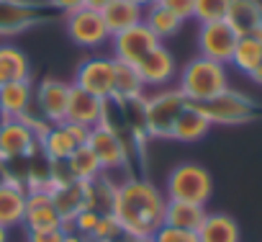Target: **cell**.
Returning <instances> with one entry per match:
<instances>
[{
    "label": "cell",
    "mask_w": 262,
    "mask_h": 242,
    "mask_svg": "<svg viewBox=\"0 0 262 242\" xmlns=\"http://www.w3.org/2000/svg\"><path fill=\"white\" fill-rule=\"evenodd\" d=\"M98 219H100V211L85 206L80 214L72 216V221H70L64 229H72V232H77V234H82V237H93V232H95V227H98Z\"/></svg>",
    "instance_id": "cell-31"
},
{
    "label": "cell",
    "mask_w": 262,
    "mask_h": 242,
    "mask_svg": "<svg viewBox=\"0 0 262 242\" xmlns=\"http://www.w3.org/2000/svg\"><path fill=\"white\" fill-rule=\"evenodd\" d=\"M67 100H70V83H62L57 77H44L34 90V103L47 124H64Z\"/></svg>",
    "instance_id": "cell-14"
},
{
    "label": "cell",
    "mask_w": 262,
    "mask_h": 242,
    "mask_svg": "<svg viewBox=\"0 0 262 242\" xmlns=\"http://www.w3.org/2000/svg\"><path fill=\"white\" fill-rule=\"evenodd\" d=\"M160 6H165L170 13H175L183 24L188 18H193V6H195V0H157Z\"/></svg>",
    "instance_id": "cell-34"
},
{
    "label": "cell",
    "mask_w": 262,
    "mask_h": 242,
    "mask_svg": "<svg viewBox=\"0 0 262 242\" xmlns=\"http://www.w3.org/2000/svg\"><path fill=\"white\" fill-rule=\"evenodd\" d=\"M39 21V8H34L26 0H0V36L18 34Z\"/></svg>",
    "instance_id": "cell-18"
},
{
    "label": "cell",
    "mask_w": 262,
    "mask_h": 242,
    "mask_svg": "<svg viewBox=\"0 0 262 242\" xmlns=\"http://www.w3.org/2000/svg\"><path fill=\"white\" fill-rule=\"evenodd\" d=\"M8 232H11L8 227H3V224H0V242H8V237H11Z\"/></svg>",
    "instance_id": "cell-41"
},
{
    "label": "cell",
    "mask_w": 262,
    "mask_h": 242,
    "mask_svg": "<svg viewBox=\"0 0 262 242\" xmlns=\"http://www.w3.org/2000/svg\"><path fill=\"white\" fill-rule=\"evenodd\" d=\"M178 90L188 98V103H206L229 90V70L226 65L198 54L178 72Z\"/></svg>",
    "instance_id": "cell-2"
},
{
    "label": "cell",
    "mask_w": 262,
    "mask_h": 242,
    "mask_svg": "<svg viewBox=\"0 0 262 242\" xmlns=\"http://www.w3.org/2000/svg\"><path fill=\"white\" fill-rule=\"evenodd\" d=\"M64 165H67V178L80 180V183H93L95 178L103 175V168H100L98 157L93 155V150H90L88 145H80V147L64 160Z\"/></svg>",
    "instance_id": "cell-27"
},
{
    "label": "cell",
    "mask_w": 262,
    "mask_h": 242,
    "mask_svg": "<svg viewBox=\"0 0 262 242\" xmlns=\"http://www.w3.org/2000/svg\"><path fill=\"white\" fill-rule=\"evenodd\" d=\"M85 145H88V147L93 150V155L98 157V163H100V168H103V175L111 173V170H121V168L128 163L123 139L116 134L113 127L105 124V121L88 132V142H85Z\"/></svg>",
    "instance_id": "cell-10"
},
{
    "label": "cell",
    "mask_w": 262,
    "mask_h": 242,
    "mask_svg": "<svg viewBox=\"0 0 262 242\" xmlns=\"http://www.w3.org/2000/svg\"><path fill=\"white\" fill-rule=\"evenodd\" d=\"M152 242H198V234L195 232H188V229H178V227L162 224L152 234Z\"/></svg>",
    "instance_id": "cell-33"
},
{
    "label": "cell",
    "mask_w": 262,
    "mask_h": 242,
    "mask_svg": "<svg viewBox=\"0 0 262 242\" xmlns=\"http://www.w3.org/2000/svg\"><path fill=\"white\" fill-rule=\"evenodd\" d=\"M142 24H144V26H147V29L160 39V42L178 36V34H180V29H183V21H180L175 13H170L165 6H160V3H155V6L144 8Z\"/></svg>",
    "instance_id": "cell-28"
},
{
    "label": "cell",
    "mask_w": 262,
    "mask_h": 242,
    "mask_svg": "<svg viewBox=\"0 0 262 242\" xmlns=\"http://www.w3.org/2000/svg\"><path fill=\"white\" fill-rule=\"evenodd\" d=\"M206 206L203 204H190V201H170L165 204V216L162 224L167 227H178V229H188V232H198V227L206 219Z\"/></svg>",
    "instance_id": "cell-23"
},
{
    "label": "cell",
    "mask_w": 262,
    "mask_h": 242,
    "mask_svg": "<svg viewBox=\"0 0 262 242\" xmlns=\"http://www.w3.org/2000/svg\"><path fill=\"white\" fill-rule=\"evenodd\" d=\"M131 3H137V6H139V8L144 11V8H149V6H155V3H157V0H131Z\"/></svg>",
    "instance_id": "cell-40"
},
{
    "label": "cell",
    "mask_w": 262,
    "mask_h": 242,
    "mask_svg": "<svg viewBox=\"0 0 262 242\" xmlns=\"http://www.w3.org/2000/svg\"><path fill=\"white\" fill-rule=\"evenodd\" d=\"M236 39H239V34L226 21H208V24H201V29H198V52L206 59L229 65Z\"/></svg>",
    "instance_id": "cell-11"
},
{
    "label": "cell",
    "mask_w": 262,
    "mask_h": 242,
    "mask_svg": "<svg viewBox=\"0 0 262 242\" xmlns=\"http://www.w3.org/2000/svg\"><path fill=\"white\" fill-rule=\"evenodd\" d=\"M208 132H211V121H208V116L201 111L198 103H188V106L180 111V116L175 118V127H172L170 139L183 142V145H193V142L203 139Z\"/></svg>",
    "instance_id": "cell-19"
},
{
    "label": "cell",
    "mask_w": 262,
    "mask_h": 242,
    "mask_svg": "<svg viewBox=\"0 0 262 242\" xmlns=\"http://www.w3.org/2000/svg\"><path fill=\"white\" fill-rule=\"evenodd\" d=\"M147 95V88L137 72L134 65L116 62V83H113V98L118 103H139Z\"/></svg>",
    "instance_id": "cell-24"
},
{
    "label": "cell",
    "mask_w": 262,
    "mask_h": 242,
    "mask_svg": "<svg viewBox=\"0 0 262 242\" xmlns=\"http://www.w3.org/2000/svg\"><path fill=\"white\" fill-rule=\"evenodd\" d=\"M100 16H103V24H105L108 34L113 36V34H121V31H126L131 26L142 24L144 11L137 3H131V0H111V3L100 11Z\"/></svg>",
    "instance_id": "cell-22"
},
{
    "label": "cell",
    "mask_w": 262,
    "mask_h": 242,
    "mask_svg": "<svg viewBox=\"0 0 262 242\" xmlns=\"http://www.w3.org/2000/svg\"><path fill=\"white\" fill-rule=\"evenodd\" d=\"M49 193L57 214L62 216L64 227L72 221L75 214H80L88 206V183L64 178V180H49Z\"/></svg>",
    "instance_id": "cell-15"
},
{
    "label": "cell",
    "mask_w": 262,
    "mask_h": 242,
    "mask_svg": "<svg viewBox=\"0 0 262 242\" xmlns=\"http://www.w3.org/2000/svg\"><path fill=\"white\" fill-rule=\"evenodd\" d=\"M224 21L239 36H259L262 34V3L259 0H231Z\"/></svg>",
    "instance_id": "cell-20"
},
{
    "label": "cell",
    "mask_w": 262,
    "mask_h": 242,
    "mask_svg": "<svg viewBox=\"0 0 262 242\" xmlns=\"http://www.w3.org/2000/svg\"><path fill=\"white\" fill-rule=\"evenodd\" d=\"M67 229H41V232H29V242H64Z\"/></svg>",
    "instance_id": "cell-35"
},
{
    "label": "cell",
    "mask_w": 262,
    "mask_h": 242,
    "mask_svg": "<svg viewBox=\"0 0 262 242\" xmlns=\"http://www.w3.org/2000/svg\"><path fill=\"white\" fill-rule=\"evenodd\" d=\"M247 77H249L254 85H259V88H262V59H259V65H257V67H254V70H252Z\"/></svg>",
    "instance_id": "cell-38"
},
{
    "label": "cell",
    "mask_w": 262,
    "mask_h": 242,
    "mask_svg": "<svg viewBox=\"0 0 262 242\" xmlns=\"http://www.w3.org/2000/svg\"><path fill=\"white\" fill-rule=\"evenodd\" d=\"M198 242H239V224L229 214H206L203 224L198 227Z\"/></svg>",
    "instance_id": "cell-26"
},
{
    "label": "cell",
    "mask_w": 262,
    "mask_h": 242,
    "mask_svg": "<svg viewBox=\"0 0 262 242\" xmlns=\"http://www.w3.org/2000/svg\"><path fill=\"white\" fill-rule=\"evenodd\" d=\"M139 103H142V124H144V129L157 139H170L175 118L188 106V98L178 88H160L155 93H147Z\"/></svg>",
    "instance_id": "cell-3"
},
{
    "label": "cell",
    "mask_w": 262,
    "mask_h": 242,
    "mask_svg": "<svg viewBox=\"0 0 262 242\" xmlns=\"http://www.w3.org/2000/svg\"><path fill=\"white\" fill-rule=\"evenodd\" d=\"M64 242H88V237H82V234H77V232L67 229V234H64Z\"/></svg>",
    "instance_id": "cell-39"
},
{
    "label": "cell",
    "mask_w": 262,
    "mask_h": 242,
    "mask_svg": "<svg viewBox=\"0 0 262 242\" xmlns=\"http://www.w3.org/2000/svg\"><path fill=\"white\" fill-rule=\"evenodd\" d=\"M39 147L52 163H64L80 147V142L72 134L70 124H47L39 134Z\"/></svg>",
    "instance_id": "cell-17"
},
{
    "label": "cell",
    "mask_w": 262,
    "mask_h": 242,
    "mask_svg": "<svg viewBox=\"0 0 262 242\" xmlns=\"http://www.w3.org/2000/svg\"><path fill=\"white\" fill-rule=\"evenodd\" d=\"M259 59H262V34L259 36H239L229 65H234L242 75H249L259 65Z\"/></svg>",
    "instance_id": "cell-29"
},
{
    "label": "cell",
    "mask_w": 262,
    "mask_h": 242,
    "mask_svg": "<svg viewBox=\"0 0 262 242\" xmlns=\"http://www.w3.org/2000/svg\"><path fill=\"white\" fill-rule=\"evenodd\" d=\"M16 80H31L29 57L16 44H0V85H8Z\"/></svg>",
    "instance_id": "cell-25"
},
{
    "label": "cell",
    "mask_w": 262,
    "mask_h": 242,
    "mask_svg": "<svg viewBox=\"0 0 262 242\" xmlns=\"http://www.w3.org/2000/svg\"><path fill=\"white\" fill-rule=\"evenodd\" d=\"M105 106L108 100L77 88L75 83L70 85V100H67V116H64V124H77L85 129H93L98 124L105 121Z\"/></svg>",
    "instance_id": "cell-12"
},
{
    "label": "cell",
    "mask_w": 262,
    "mask_h": 242,
    "mask_svg": "<svg viewBox=\"0 0 262 242\" xmlns=\"http://www.w3.org/2000/svg\"><path fill=\"white\" fill-rule=\"evenodd\" d=\"M64 29H67V36L72 39V44H77L82 49H103L105 44H111V34L98 11L80 8V11L64 16Z\"/></svg>",
    "instance_id": "cell-7"
},
{
    "label": "cell",
    "mask_w": 262,
    "mask_h": 242,
    "mask_svg": "<svg viewBox=\"0 0 262 242\" xmlns=\"http://www.w3.org/2000/svg\"><path fill=\"white\" fill-rule=\"evenodd\" d=\"M201 111L208 116L211 127L219 124V127H234V124H247V121L257 118L262 113V106L257 100H252L249 95L239 93V90H224L221 95L206 100V103H198Z\"/></svg>",
    "instance_id": "cell-5"
},
{
    "label": "cell",
    "mask_w": 262,
    "mask_h": 242,
    "mask_svg": "<svg viewBox=\"0 0 262 242\" xmlns=\"http://www.w3.org/2000/svg\"><path fill=\"white\" fill-rule=\"evenodd\" d=\"M47 3H49L54 11L64 13V16H70V13H75V11L82 8V0H47Z\"/></svg>",
    "instance_id": "cell-36"
},
{
    "label": "cell",
    "mask_w": 262,
    "mask_h": 242,
    "mask_svg": "<svg viewBox=\"0 0 262 242\" xmlns=\"http://www.w3.org/2000/svg\"><path fill=\"white\" fill-rule=\"evenodd\" d=\"M167 198L162 191L147 178H123L113 188L111 216L121 227L126 239L152 237L162 227Z\"/></svg>",
    "instance_id": "cell-1"
},
{
    "label": "cell",
    "mask_w": 262,
    "mask_h": 242,
    "mask_svg": "<svg viewBox=\"0 0 262 242\" xmlns=\"http://www.w3.org/2000/svg\"><path fill=\"white\" fill-rule=\"evenodd\" d=\"M137 72H139V77H142V83H144L147 90H149V88H152V90L167 88V85L178 77L175 54H172L167 47L157 44V47L137 65Z\"/></svg>",
    "instance_id": "cell-13"
},
{
    "label": "cell",
    "mask_w": 262,
    "mask_h": 242,
    "mask_svg": "<svg viewBox=\"0 0 262 242\" xmlns=\"http://www.w3.org/2000/svg\"><path fill=\"white\" fill-rule=\"evenodd\" d=\"M108 3H111V0H82V8H90V11H98L100 13Z\"/></svg>",
    "instance_id": "cell-37"
},
{
    "label": "cell",
    "mask_w": 262,
    "mask_h": 242,
    "mask_svg": "<svg viewBox=\"0 0 262 242\" xmlns=\"http://www.w3.org/2000/svg\"><path fill=\"white\" fill-rule=\"evenodd\" d=\"M231 0H195L193 6V18L198 24H208V21H224L229 13Z\"/></svg>",
    "instance_id": "cell-30"
},
{
    "label": "cell",
    "mask_w": 262,
    "mask_h": 242,
    "mask_svg": "<svg viewBox=\"0 0 262 242\" xmlns=\"http://www.w3.org/2000/svg\"><path fill=\"white\" fill-rule=\"evenodd\" d=\"M157 44H162L144 24H137V26H131L121 34H113L111 36V57L116 62H126V65H139Z\"/></svg>",
    "instance_id": "cell-9"
},
{
    "label": "cell",
    "mask_w": 262,
    "mask_h": 242,
    "mask_svg": "<svg viewBox=\"0 0 262 242\" xmlns=\"http://www.w3.org/2000/svg\"><path fill=\"white\" fill-rule=\"evenodd\" d=\"M26 216V188L18 180H0V224L21 227Z\"/></svg>",
    "instance_id": "cell-21"
},
{
    "label": "cell",
    "mask_w": 262,
    "mask_h": 242,
    "mask_svg": "<svg viewBox=\"0 0 262 242\" xmlns=\"http://www.w3.org/2000/svg\"><path fill=\"white\" fill-rule=\"evenodd\" d=\"M211 193H213V178L198 163L175 165L165 180V198H170V201H190V204L206 206Z\"/></svg>",
    "instance_id": "cell-4"
},
{
    "label": "cell",
    "mask_w": 262,
    "mask_h": 242,
    "mask_svg": "<svg viewBox=\"0 0 262 242\" xmlns=\"http://www.w3.org/2000/svg\"><path fill=\"white\" fill-rule=\"evenodd\" d=\"M34 106L31 80H16L0 85V118H26Z\"/></svg>",
    "instance_id": "cell-16"
},
{
    "label": "cell",
    "mask_w": 262,
    "mask_h": 242,
    "mask_svg": "<svg viewBox=\"0 0 262 242\" xmlns=\"http://www.w3.org/2000/svg\"><path fill=\"white\" fill-rule=\"evenodd\" d=\"M113 83H116V59L108 54L85 59L75 72V85L103 100L113 98Z\"/></svg>",
    "instance_id": "cell-8"
},
{
    "label": "cell",
    "mask_w": 262,
    "mask_h": 242,
    "mask_svg": "<svg viewBox=\"0 0 262 242\" xmlns=\"http://www.w3.org/2000/svg\"><path fill=\"white\" fill-rule=\"evenodd\" d=\"M118 237H123V232L116 224V219L111 214H100L98 227H95V232H93L90 239H95V242H118Z\"/></svg>",
    "instance_id": "cell-32"
},
{
    "label": "cell",
    "mask_w": 262,
    "mask_h": 242,
    "mask_svg": "<svg viewBox=\"0 0 262 242\" xmlns=\"http://www.w3.org/2000/svg\"><path fill=\"white\" fill-rule=\"evenodd\" d=\"M128 242H152V237H134V239H128Z\"/></svg>",
    "instance_id": "cell-42"
},
{
    "label": "cell",
    "mask_w": 262,
    "mask_h": 242,
    "mask_svg": "<svg viewBox=\"0 0 262 242\" xmlns=\"http://www.w3.org/2000/svg\"><path fill=\"white\" fill-rule=\"evenodd\" d=\"M44 129L34 127V118H3L0 121V160L29 157L39 147V134Z\"/></svg>",
    "instance_id": "cell-6"
}]
</instances>
